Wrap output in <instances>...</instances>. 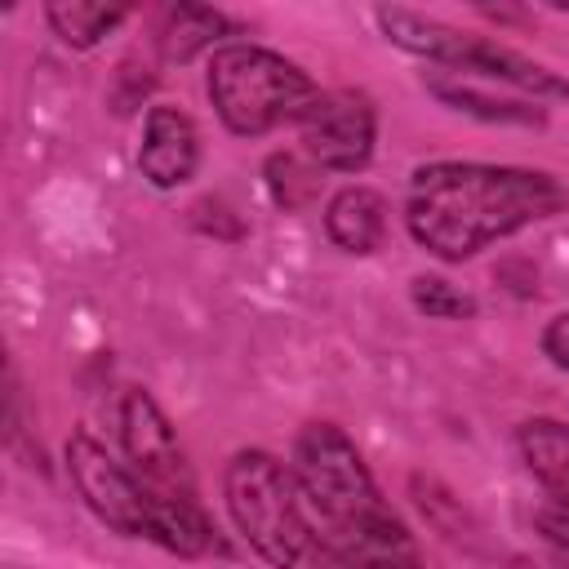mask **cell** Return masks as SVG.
<instances>
[{
    "mask_svg": "<svg viewBox=\"0 0 569 569\" xmlns=\"http://www.w3.org/2000/svg\"><path fill=\"white\" fill-rule=\"evenodd\" d=\"M565 209V187L551 173L480 160H436L409 182L405 222L422 249L462 262L511 231Z\"/></svg>",
    "mask_w": 569,
    "mask_h": 569,
    "instance_id": "6da1fadb",
    "label": "cell"
},
{
    "mask_svg": "<svg viewBox=\"0 0 569 569\" xmlns=\"http://www.w3.org/2000/svg\"><path fill=\"white\" fill-rule=\"evenodd\" d=\"M293 476L342 569H418L413 533L378 493L342 427L307 422L293 440Z\"/></svg>",
    "mask_w": 569,
    "mask_h": 569,
    "instance_id": "7a4b0ae2",
    "label": "cell"
},
{
    "mask_svg": "<svg viewBox=\"0 0 569 569\" xmlns=\"http://www.w3.org/2000/svg\"><path fill=\"white\" fill-rule=\"evenodd\" d=\"M222 493L236 529L271 569H342L307 507L293 467H284L280 458L240 449L227 462Z\"/></svg>",
    "mask_w": 569,
    "mask_h": 569,
    "instance_id": "3957f363",
    "label": "cell"
},
{
    "mask_svg": "<svg viewBox=\"0 0 569 569\" xmlns=\"http://www.w3.org/2000/svg\"><path fill=\"white\" fill-rule=\"evenodd\" d=\"M311 76L262 49V44H222L209 62V98L231 133H267L280 120H302V111L316 102Z\"/></svg>",
    "mask_w": 569,
    "mask_h": 569,
    "instance_id": "277c9868",
    "label": "cell"
},
{
    "mask_svg": "<svg viewBox=\"0 0 569 569\" xmlns=\"http://www.w3.org/2000/svg\"><path fill=\"white\" fill-rule=\"evenodd\" d=\"M378 27L387 31L391 44L427 58V62H440V67H453V76H480V80H502V84H516L533 98H569V84L560 76H551L547 67L529 62L525 53L498 44V40H485V36H471V31H458L440 18H422L413 9H378Z\"/></svg>",
    "mask_w": 569,
    "mask_h": 569,
    "instance_id": "5b68a950",
    "label": "cell"
},
{
    "mask_svg": "<svg viewBox=\"0 0 569 569\" xmlns=\"http://www.w3.org/2000/svg\"><path fill=\"white\" fill-rule=\"evenodd\" d=\"M67 471L102 525H111L116 533H129V538H151L156 493L129 471V462H116L93 436L76 431L67 440Z\"/></svg>",
    "mask_w": 569,
    "mask_h": 569,
    "instance_id": "8992f818",
    "label": "cell"
},
{
    "mask_svg": "<svg viewBox=\"0 0 569 569\" xmlns=\"http://www.w3.org/2000/svg\"><path fill=\"white\" fill-rule=\"evenodd\" d=\"M298 129H302L307 156L320 169L356 173L373 156L378 120H373V102L360 89H329V93H316V102L302 111Z\"/></svg>",
    "mask_w": 569,
    "mask_h": 569,
    "instance_id": "52a82bcc",
    "label": "cell"
},
{
    "mask_svg": "<svg viewBox=\"0 0 569 569\" xmlns=\"http://www.w3.org/2000/svg\"><path fill=\"white\" fill-rule=\"evenodd\" d=\"M116 427H120V449L129 458V471L147 489H156V493H191L196 498L191 467H187V458L178 449V436H173L169 418L160 413V405L142 387H129L120 396Z\"/></svg>",
    "mask_w": 569,
    "mask_h": 569,
    "instance_id": "ba28073f",
    "label": "cell"
},
{
    "mask_svg": "<svg viewBox=\"0 0 569 569\" xmlns=\"http://www.w3.org/2000/svg\"><path fill=\"white\" fill-rule=\"evenodd\" d=\"M200 160V133L187 111L178 107H151L142 124V147H138V169L151 187L169 191L182 187L196 173Z\"/></svg>",
    "mask_w": 569,
    "mask_h": 569,
    "instance_id": "9c48e42d",
    "label": "cell"
},
{
    "mask_svg": "<svg viewBox=\"0 0 569 569\" xmlns=\"http://www.w3.org/2000/svg\"><path fill=\"white\" fill-rule=\"evenodd\" d=\"M329 240L347 253H373L387 236V204L369 187H342L325 209Z\"/></svg>",
    "mask_w": 569,
    "mask_h": 569,
    "instance_id": "30bf717a",
    "label": "cell"
},
{
    "mask_svg": "<svg viewBox=\"0 0 569 569\" xmlns=\"http://www.w3.org/2000/svg\"><path fill=\"white\" fill-rule=\"evenodd\" d=\"M520 453L533 480L547 489V507L569 511V427L556 418H533L520 427Z\"/></svg>",
    "mask_w": 569,
    "mask_h": 569,
    "instance_id": "8fae6325",
    "label": "cell"
},
{
    "mask_svg": "<svg viewBox=\"0 0 569 569\" xmlns=\"http://www.w3.org/2000/svg\"><path fill=\"white\" fill-rule=\"evenodd\" d=\"M44 18H49V27L62 36V44H71V49H93L102 36H111V31L129 18V9H124V4H93V0H53V4L44 9Z\"/></svg>",
    "mask_w": 569,
    "mask_h": 569,
    "instance_id": "7c38bea8",
    "label": "cell"
},
{
    "mask_svg": "<svg viewBox=\"0 0 569 569\" xmlns=\"http://www.w3.org/2000/svg\"><path fill=\"white\" fill-rule=\"evenodd\" d=\"M227 31H231V22H227L218 9H196V4H187V9H173V13H169V27H164V36H160V49H164L169 62H191L200 49H213Z\"/></svg>",
    "mask_w": 569,
    "mask_h": 569,
    "instance_id": "4fadbf2b",
    "label": "cell"
},
{
    "mask_svg": "<svg viewBox=\"0 0 569 569\" xmlns=\"http://www.w3.org/2000/svg\"><path fill=\"white\" fill-rule=\"evenodd\" d=\"M427 84H431V93H436V98H445L449 107L471 111V116H480V120H502V124H542V111H538V107H525V102H498V98L480 93L471 80H462V84H458V80L431 76Z\"/></svg>",
    "mask_w": 569,
    "mask_h": 569,
    "instance_id": "5bb4252c",
    "label": "cell"
},
{
    "mask_svg": "<svg viewBox=\"0 0 569 569\" xmlns=\"http://www.w3.org/2000/svg\"><path fill=\"white\" fill-rule=\"evenodd\" d=\"M413 302H418V311H427L436 320H462V316L476 311V302L462 289H453L449 280H440V276H418L413 280Z\"/></svg>",
    "mask_w": 569,
    "mask_h": 569,
    "instance_id": "9a60e30c",
    "label": "cell"
},
{
    "mask_svg": "<svg viewBox=\"0 0 569 569\" xmlns=\"http://www.w3.org/2000/svg\"><path fill=\"white\" fill-rule=\"evenodd\" d=\"M542 351L551 356V365L569 369V311H560V316L542 329Z\"/></svg>",
    "mask_w": 569,
    "mask_h": 569,
    "instance_id": "2e32d148",
    "label": "cell"
},
{
    "mask_svg": "<svg viewBox=\"0 0 569 569\" xmlns=\"http://www.w3.org/2000/svg\"><path fill=\"white\" fill-rule=\"evenodd\" d=\"M556 560H560V565L569 569V547H556Z\"/></svg>",
    "mask_w": 569,
    "mask_h": 569,
    "instance_id": "e0dca14e",
    "label": "cell"
}]
</instances>
